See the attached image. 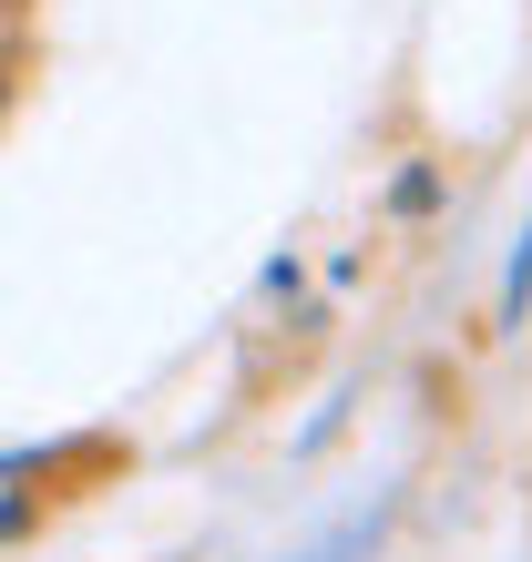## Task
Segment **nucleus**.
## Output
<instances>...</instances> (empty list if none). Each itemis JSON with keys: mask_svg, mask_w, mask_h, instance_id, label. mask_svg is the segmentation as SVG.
<instances>
[{"mask_svg": "<svg viewBox=\"0 0 532 562\" xmlns=\"http://www.w3.org/2000/svg\"><path fill=\"white\" fill-rule=\"evenodd\" d=\"M11 103H21V61H0V123H11Z\"/></svg>", "mask_w": 532, "mask_h": 562, "instance_id": "7ed1b4c3", "label": "nucleus"}, {"mask_svg": "<svg viewBox=\"0 0 532 562\" xmlns=\"http://www.w3.org/2000/svg\"><path fill=\"white\" fill-rule=\"evenodd\" d=\"M31 52V0H0V61Z\"/></svg>", "mask_w": 532, "mask_h": 562, "instance_id": "f03ea898", "label": "nucleus"}, {"mask_svg": "<svg viewBox=\"0 0 532 562\" xmlns=\"http://www.w3.org/2000/svg\"><path fill=\"white\" fill-rule=\"evenodd\" d=\"M532 307V225H522V246H512V277H502V317Z\"/></svg>", "mask_w": 532, "mask_h": 562, "instance_id": "f257e3e1", "label": "nucleus"}]
</instances>
